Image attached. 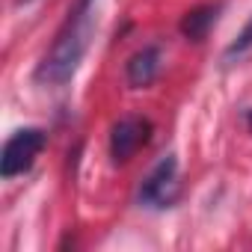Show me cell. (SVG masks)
I'll return each instance as SVG.
<instances>
[{
    "label": "cell",
    "instance_id": "ba28073f",
    "mask_svg": "<svg viewBox=\"0 0 252 252\" xmlns=\"http://www.w3.org/2000/svg\"><path fill=\"white\" fill-rule=\"evenodd\" d=\"M243 119H246V128H249V131H252V107H249V110H246V113H243Z\"/></svg>",
    "mask_w": 252,
    "mask_h": 252
},
{
    "label": "cell",
    "instance_id": "5b68a950",
    "mask_svg": "<svg viewBox=\"0 0 252 252\" xmlns=\"http://www.w3.org/2000/svg\"><path fill=\"white\" fill-rule=\"evenodd\" d=\"M160 60H163V54H160L158 45L140 48V51L128 60V65H125V77H128V83H131L134 89L152 86L155 77H158V71H160Z\"/></svg>",
    "mask_w": 252,
    "mask_h": 252
},
{
    "label": "cell",
    "instance_id": "52a82bcc",
    "mask_svg": "<svg viewBox=\"0 0 252 252\" xmlns=\"http://www.w3.org/2000/svg\"><path fill=\"white\" fill-rule=\"evenodd\" d=\"M249 48H252V18H249V21H246V27L237 33V39L225 48V57H240V54H246Z\"/></svg>",
    "mask_w": 252,
    "mask_h": 252
},
{
    "label": "cell",
    "instance_id": "6da1fadb",
    "mask_svg": "<svg viewBox=\"0 0 252 252\" xmlns=\"http://www.w3.org/2000/svg\"><path fill=\"white\" fill-rule=\"evenodd\" d=\"M95 3L98 0H74L71 3L63 27L57 30L51 51L42 57V63L36 68V80L42 86H65L77 74V68L92 45L95 27H98Z\"/></svg>",
    "mask_w": 252,
    "mask_h": 252
},
{
    "label": "cell",
    "instance_id": "7a4b0ae2",
    "mask_svg": "<svg viewBox=\"0 0 252 252\" xmlns=\"http://www.w3.org/2000/svg\"><path fill=\"white\" fill-rule=\"evenodd\" d=\"M45 146H48V134L42 128H21V131H15L3 143V155H0V175L9 181L15 175L30 172Z\"/></svg>",
    "mask_w": 252,
    "mask_h": 252
},
{
    "label": "cell",
    "instance_id": "9c48e42d",
    "mask_svg": "<svg viewBox=\"0 0 252 252\" xmlns=\"http://www.w3.org/2000/svg\"><path fill=\"white\" fill-rule=\"evenodd\" d=\"M27 3H33V0H15V6H27Z\"/></svg>",
    "mask_w": 252,
    "mask_h": 252
},
{
    "label": "cell",
    "instance_id": "8992f818",
    "mask_svg": "<svg viewBox=\"0 0 252 252\" xmlns=\"http://www.w3.org/2000/svg\"><path fill=\"white\" fill-rule=\"evenodd\" d=\"M217 15H220V3L196 6V9H190V12L181 18L178 30H181L184 39H190V42H202V39L211 33V27L217 24Z\"/></svg>",
    "mask_w": 252,
    "mask_h": 252
},
{
    "label": "cell",
    "instance_id": "3957f363",
    "mask_svg": "<svg viewBox=\"0 0 252 252\" xmlns=\"http://www.w3.org/2000/svg\"><path fill=\"white\" fill-rule=\"evenodd\" d=\"M152 137V122L146 116H125L110 128V158L113 163H128Z\"/></svg>",
    "mask_w": 252,
    "mask_h": 252
},
{
    "label": "cell",
    "instance_id": "277c9868",
    "mask_svg": "<svg viewBox=\"0 0 252 252\" xmlns=\"http://www.w3.org/2000/svg\"><path fill=\"white\" fill-rule=\"evenodd\" d=\"M175 193H178V160H175V155H166L143 178L140 202L149 208H166V205H172Z\"/></svg>",
    "mask_w": 252,
    "mask_h": 252
}]
</instances>
